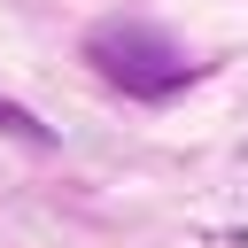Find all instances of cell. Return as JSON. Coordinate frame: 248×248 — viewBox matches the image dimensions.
Listing matches in <instances>:
<instances>
[{
	"instance_id": "7a4b0ae2",
	"label": "cell",
	"mask_w": 248,
	"mask_h": 248,
	"mask_svg": "<svg viewBox=\"0 0 248 248\" xmlns=\"http://www.w3.org/2000/svg\"><path fill=\"white\" fill-rule=\"evenodd\" d=\"M0 132H8V140H39V147L54 140V132H46V124L31 116V108H16V101H0Z\"/></svg>"
},
{
	"instance_id": "6da1fadb",
	"label": "cell",
	"mask_w": 248,
	"mask_h": 248,
	"mask_svg": "<svg viewBox=\"0 0 248 248\" xmlns=\"http://www.w3.org/2000/svg\"><path fill=\"white\" fill-rule=\"evenodd\" d=\"M85 54H93V70L108 78V85H124V93H140V101H163V93H178L202 62H186V46L170 39V31H155V23H101L93 39H85Z\"/></svg>"
}]
</instances>
